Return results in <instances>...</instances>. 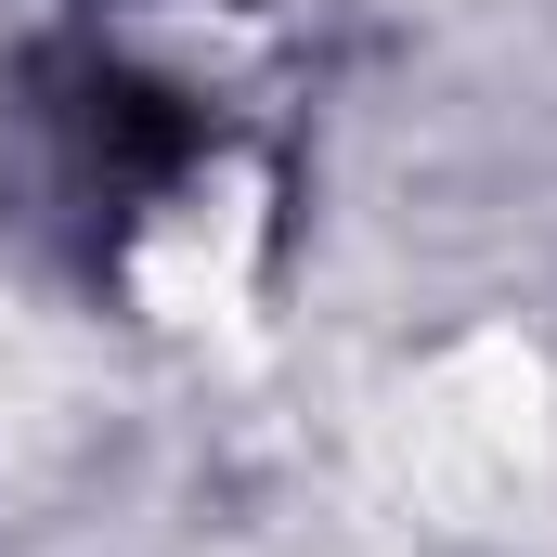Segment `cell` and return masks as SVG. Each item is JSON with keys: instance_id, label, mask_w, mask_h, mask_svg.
I'll return each mask as SVG.
<instances>
[{"instance_id": "obj_1", "label": "cell", "mask_w": 557, "mask_h": 557, "mask_svg": "<svg viewBox=\"0 0 557 557\" xmlns=\"http://www.w3.org/2000/svg\"><path fill=\"white\" fill-rule=\"evenodd\" d=\"M26 143H39V221L91 260V273H143L156 247L195 234V208L234 182V131L221 91L182 78L143 39H52L26 65Z\"/></svg>"}]
</instances>
